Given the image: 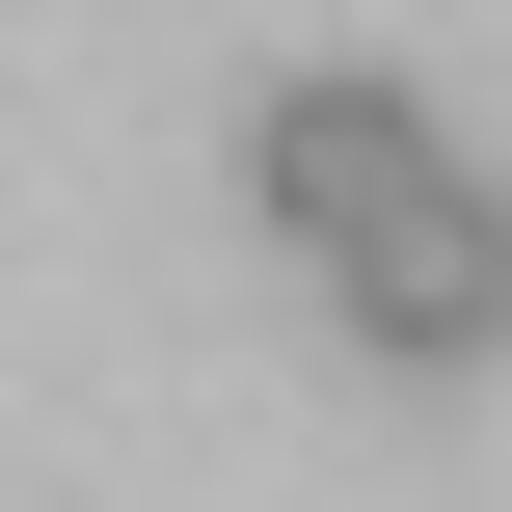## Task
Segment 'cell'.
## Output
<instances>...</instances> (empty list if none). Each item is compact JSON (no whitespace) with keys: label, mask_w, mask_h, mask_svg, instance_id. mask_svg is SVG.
<instances>
[{"label":"cell","mask_w":512,"mask_h":512,"mask_svg":"<svg viewBox=\"0 0 512 512\" xmlns=\"http://www.w3.org/2000/svg\"><path fill=\"white\" fill-rule=\"evenodd\" d=\"M405 189H432V108H405L378 54H297V81L243 108V216H270V243H324V270H351Z\"/></svg>","instance_id":"1"},{"label":"cell","mask_w":512,"mask_h":512,"mask_svg":"<svg viewBox=\"0 0 512 512\" xmlns=\"http://www.w3.org/2000/svg\"><path fill=\"white\" fill-rule=\"evenodd\" d=\"M324 297H351V351H378V378H486V351H512V189H486V162H432Z\"/></svg>","instance_id":"2"}]
</instances>
